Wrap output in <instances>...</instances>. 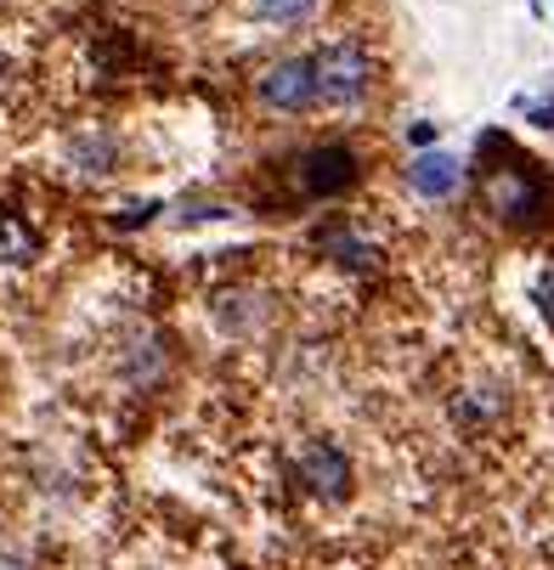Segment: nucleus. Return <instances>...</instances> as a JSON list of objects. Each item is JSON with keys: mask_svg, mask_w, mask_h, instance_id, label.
I'll return each mask as SVG.
<instances>
[{"mask_svg": "<svg viewBox=\"0 0 554 570\" xmlns=\"http://www.w3.org/2000/svg\"><path fill=\"white\" fill-rule=\"evenodd\" d=\"M68 165L86 170V176H108V170L119 165V141H114L108 130H79V136L68 141Z\"/></svg>", "mask_w": 554, "mask_h": 570, "instance_id": "obj_8", "label": "nucleus"}, {"mask_svg": "<svg viewBox=\"0 0 554 570\" xmlns=\"http://www.w3.org/2000/svg\"><path fill=\"white\" fill-rule=\"evenodd\" d=\"M0 570H29V564H23L18 553H0Z\"/></svg>", "mask_w": 554, "mask_h": 570, "instance_id": "obj_14", "label": "nucleus"}, {"mask_svg": "<svg viewBox=\"0 0 554 570\" xmlns=\"http://www.w3.org/2000/svg\"><path fill=\"white\" fill-rule=\"evenodd\" d=\"M300 480H305L311 498L340 503V498H351V458H346L334 441H311V446L300 452Z\"/></svg>", "mask_w": 554, "mask_h": 570, "instance_id": "obj_5", "label": "nucleus"}, {"mask_svg": "<svg viewBox=\"0 0 554 570\" xmlns=\"http://www.w3.org/2000/svg\"><path fill=\"white\" fill-rule=\"evenodd\" d=\"M317 249H329L351 272H373V243H362L351 226H323V232H317Z\"/></svg>", "mask_w": 554, "mask_h": 570, "instance_id": "obj_10", "label": "nucleus"}, {"mask_svg": "<svg viewBox=\"0 0 554 570\" xmlns=\"http://www.w3.org/2000/svg\"><path fill=\"white\" fill-rule=\"evenodd\" d=\"M362 181V153L351 141H317L294 158V187L300 198H346Z\"/></svg>", "mask_w": 554, "mask_h": 570, "instance_id": "obj_3", "label": "nucleus"}, {"mask_svg": "<svg viewBox=\"0 0 554 570\" xmlns=\"http://www.w3.org/2000/svg\"><path fill=\"white\" fill-rule=\"evenodd\" d=\"M317 102V79H311V57H278L255 73V108L261 114H305Z\"/></svg>", "mask_w": 554, "mask_h": 570, "instance_id": "obj_4", "label": "nucleus"}, {"mask_svg": "<svg viewBox=\"0 0 554 570\" xmlns=\"http://www.w3.org/2000/svg\"><path fill=\"white\" fill-rule=\"evenodd\" d=\"M482 198H487L493 220H504V226H515V232H532V226L554 220V187L543 181V170L532 165V158H521V153H509V147H504L498 165H487Z\"/></svg>", "mask_w": 554, "mask_h": 570, "instance_id": "obj_1", "label": "nucleus"}, {"mask_svg": "<svg viewBox=\"0 0 554 570\" xmlns=\"http://www.w3.org/2000/svg\"><path fill=\"white\" fill-rule=\"evenodd\" d=\"M0 73H7V62H0Z\"/></svg>", "mask_w": 554, "mask_h": 570, "instance_id": "obj_15", "label": "nucleus"}, {"mask_svg": "<svg viewBox=\"0 0 554 570\" xmlns=\"http://www.w3.org/2000/svg\"><path fill=\"white\" fill-rule=\"evenodd\" d=\"M408 141H414V147H430V141H436V125H408Z\"/></svg>", "mask_w": 554, "mask_h": 570, "instance_id": "obj_11", "label": "nucleus"}, {"mask_svg": "<svg viewBox=\"0 0 554 570\" xmlns=\"http://www.w3.org/2000/svg\"><path fill=\"white\" fill-rule=\"evenodd\" d=\"M311 79H317V102L329 108H357L373 91V57L357 40H334L311 57Z\"/></svg>", "mask_w": 554, "mask_h": 570, "instance_id": "obj_2", "label": "nucleus"}, {"mask_svg": "<svg viewBox=\"0 0 554 570\" xmlns=\"http://www.w3.org/2000/svg\"><path fill=\"white\" fill-rule=\"evenodd\" d=\"M537 305H543V316H548V322H554V277H548V283H543V288H537Z\"/></svg>", "mask_w": 554, "mask_h": 570, "instance_id": "obj_13", "label": "nucleus"}, {"mask_svg": "<svg viewBox=\"0 0 554 570\" xmlns=\"http://www.w3.org/2000/svg\"><path fill=\"white\" fill-rule=\"evenodd\" d=\"M408 187L419 193V198H453L458 187H464V165L453 153H419L414 165H408Z\"/></svg>", "mask_w": 554, "mask_h": 570, "instance_id": "obj_6", "label": "nucleus"}, {"mask_svg": "<svg viewBox=\"0 0 554 570\" xmlns=\"http://www.w3.org/2000/svg\"><path fill=\"white\" fill-rule=\"evenodd\" d=\"M40 261V232L12 215V209H0V266H35Z\"/></svg>", "mask_w": 554, "mask_h": 570, "instance_id": "obj_9", "label": "nucleus"}, {"mask_svg": "<svg viewBox=\"0 0 554 570\" xmlns=\"http://www.w3.org/2000/svg\"><path fill=\"white\" fill-rule=\"evenodd\" d=\"M532 125H543V130H554V102H532Z\"/></svg>", "mask_w": 554, "mask_h": 570, "instance_id": "obj_12", "label": "nucleus"}, {"mask_svg": "<svg viewBox=\"0 0 554 570\" xmlns=\"http://www.w3.org/2000/svg\"><path fill=\"white\" fill-rule=\"evenodd\" d=\"M237 12L255 29H300L323 12V0H237Z\"/></svg>", "mask_w": 554, "mask_h": 570, "instance_id": "obj_7", "label": "nucleus"}]
</instances>
